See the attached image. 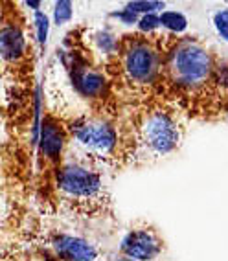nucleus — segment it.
<instances>
[{
    "mask_svg": "<svg viewBox=\"0 0 228 261\" xmlns=\"http://www.w3.org/2000/svg\"><path fill=\"white\" fill-rule=\"evenodd\" d=\"M168 68L173 83L188 90L208 83L215 72L212 54L193 41L179 42L169 56Z\"/></svg>",
    "mask_w": 228,
    "mask_h": 261,
    "instance_id": "f257e3e1",
    "label": "nucleus"
},
{
    "mask_svg": "<svg viewBox=\"0 0 228 261\" xmlns=\"http://www.w3.org/2000/svg\"><path fill=\"white\" fill-rule=\"evenodd\" d=\"M57 188L63 195L75 202L98 201L103 184L98 171L80 162H66L57 171Z\"/></svg>",
    "mask_w": 228,
    "mask_h": 261,
    "instance_id": "f03ea898",
    "label": "nucleus"
},
{
    "mask_svg": "<svg viewBox=\"0 0 228 261\" xmlns=\"http://www.w3.org/2000/svg\"><path fill=\"white\" fill-rule=\"evenodd\" d=\"M142 144L155 154H168L177 149L181 140V129L171 112L151 111L145 114L140 125Z\"/></svg>",
    "mask_w": 228,
    "mask_h": 261,
    "instance_id": "7ed1b4c3",
    "label": "nucleus"
},
{
    "mask_svg": "<svg viewBox=\"0 0 228 261\" xmlns=\"http://www.w3.org/2000/svg\"><path fill=\"white\" fill-rule=\"evenodd\" d=\"M123 70L136 85L155 83L160 72V56L147 41H131L123 50Z\"/></svg>",
    "mask_w": 228,
    "mask_h": 261,
    "instance_id": "20e7f679",
    "label": "nucleus"
},
{
    "mask_svg": "<svg viewBox=\"0 0 228 261\" xmlns=\"http://www.w3.org/2000/svg\"><path fill=\"white\" fill-rule=\"evenodd\" d=\"M74 138L87 151L99 156L111 154L118 145V133L114 125L103 120H90L75 125Z\"/></svg>",
    "mask_w": 228,
    "mask_h": 261,
    "instance_id": "39448f33",
    "label": "nucleus"
},
{
    "mask_svg": "<svg viewBox=\"0 0 228 261\" xmlns=\"http://www.w3.org/2000/svg\"><path fill=\"white\" fill-rule=\"evenodd\" d=\"M164 243L151 228H133L121 239V256L133 261H153L162 254Z\"/></svg>",
    "mask_w": 228,
    "mask_h": 261,
    "instance_id": "423d86ee",
    "label": "nucleus"
},
{
    "mask_svg": "<svg viewBox=\"0 0 228 261\" xmlns=\"http://www.w3.org/2000/svg\"><path fill=\"white\" fill-rule=\"evenodd\" d=\"M52 248L61 261H96L98 250L92 243L78 236L57 233L52 239Z\"/></svg>",
    "mask_w": 228,
    "mask_h": 261,
    "instance_id": "0eeeda50",
    "label": "nucleus"
},
{
    "mask_svg": "<svg viewBox=\"0 0 228 261\" xmlns=\"http://www.w3.org/2000/svg\"><path fill=\"white\" fill-rule=\"evenodd\" d=\"M70 77L75 90L83 96V98L98 99L103 98L107 92V80L105 75L99 72L87 68L83 65H72L70 66Z\"/></svg>",
    "mask_w": 228,
    "mask_h": 261,
    "instance_id": "6e6552de",
    "label": "nucleus"
},
{
    "mask_svg": "<svg viewBox=\"0 0 228 261\" xmlns=\"http://www.w3.org/2000/svg\"><path fill=\"white\" fill-rule=\"evenodd\" d=\"M66 135L65 129L54 118H44L39 135V147L46 160H57L65 149Z\"/></svg>",
    "mask_w": 228,
    "mask_h": 261,
    "instance_id": "1a4fd4ad",
    "label": "nucleus"
},
{
    "mask_svg": "<svg viewBox=\"0 0 228 261\" xmlns=\"http://www.w3.org/2000/svg\"><path fill=\"white\" fill-rule=\"evenodd\" d=\"M26 51V37L20 26L15 22L4 20L2 32H0V54L6 63H17L24 57Z\"/></svg>",
    "mask_w": 228,
    "mask_h": 261,
    "instance_id": "9d476101",
    "label": "nucleus"
},
{
    "mask_svg": "<svg viewBox=\"0 0 228 261\" xmlns=\"http://www.w3.org/2000/svg\"><path fill=\"white\" fill-rule=\"evenodd\" d=\"M160 24H162V28L169 30L173 33H182L188 28V19L186 15L181 13V11L166 10L160 13Z\"/></svg>",
    "mask_w": 228,
    "mask_h": 261,
    "instance_id": "9b49d317",
    "label": "nucleus"
},
{
    "mask_svg": "<svg viewBox=\"0 0 228 261\" xmlns=\"http://www.w3.org/2000/svg\"><path fill=\"white\" fill-rule=\"evenodd\" d=\"M125 8L133 11V13H136L138 17H144V15L162 13L166 4L164 2H157V0H135V2H127Z\"/></svg>",
    "mask_w": 228,
    "mask_h": 261,
    "instance_id": "f8f14e48",
    "label": "nucleus"
},
{
    "mask_svg": "<svg viewBox=\"0 0 228 261\" xmlns=\"http://www.w3.org/2000/svg\"><path fill=\"white\" fill-rule=\"evenodd\" d=\"M33 26H35V37H37L39 46L44 48L46 46V41H48V33H50V19H48L46 13H35L33 17Z\"/></svg>",
    "mask_w": 228,
    "mask_h": 261,
    "instance_id": "ddd939ff",
    "label": "nucleus"
},
{
    "mask_svg": "<svg viewBox=\"0 0 228 261\" xmlns=\"http://www.w3.org/2000/svg\"><path fill=\"white\" fill-rule=\"evenodd\" d=\"M74 17V4L68 0H59L54 6V24L56 26H63V24L70 22Z\"/></svg>",
    "mask_w": 228,
    "mask_h": 261,
    "instance_id": "4468645a",
    "label": "nucleus"
},
{
    "mask_svg": "<svg viewBox=\"0 0 228 261\" xmlns=\"http://www.w3.org/2000/svg\"><path fill=\"white\" fill-rule=\"evenodd\" d=\"M212 22H214V28L219 37L223 39L224 42H228V10L215 11Z\"/></svg>",
    "mask_w": 228,
    "mask_h": 261,
    "instance_id": "2eb2a0df",
    "label": "nucleus"
},
{
    "mask_svg": "<svg viewBox=\"0 0 228 261\" xmlns=\"http://www.w3.org/2000/svg\"><path fill=\"white\" fill-rule=\"evenodd\" d=\"M138 30L144 33H151L155 30H159L162 24H160V13H153V15H144V17H140L138 20Z\"/></svg>",
    "mask_w": 228,
    "mask_h": 261,
    "instance_id": "dca6fc26",
    "label": "nucleus"
},
{
    "mask_svg": "<svg viewBox=\"0 0 228 261\" xmlns=\"http://www.w3.org/2000/svg\"><path fill=\"white\" fill-rule=\"evenodd\" d=\"M98 44H99V48H102L105 54H111L114 48H116V39L112 37L111 33H107V32H102V33H98Z\"/></svg>",
    "mask_w": 228,
    "mask_h": 261,
    "instance_id": "f3484780",
    "label": "nucleus"
},
{
    "mask_svg": "<svg viewBox=\"0 0 228 261\" xmlns=\"http://www.w3.org/2000/svg\"><path fill=\"white\" fill-rule=\"evenodd\" d=\"M111 17L118 19L121 24H138V20H140L138 15L133 13V11L127 10V8H123V10H120V11H114V13H111Z\"/></svg>",
    "mask_w": 228,
    "mask_h": 261,
    "instance_id": "a211bd4d",
    "label": "nucleus"
},
{
    "mask_svg": "<svg viewBox=\"0 0 228 261\" xmlns=\"http://www.w3.org/2000/svg\"><path fill=\"white\" fill-rule=\"evenodd\" d=\"M26 6H28V8H32L35 13H39V11H41V8H42V2H26Z\"/></svg>",
    "mask_w": 228,
    "mask_h": 261,
    "instance_id": "6ab92c4d",
    "label": "nucleus"
},
{
    "mask_svg": "<svg viewBox=\"0 0 228 261\" xmlns=\"http://www.w3.org/2000/svg\"><path fill=\"white\" fill-rule=\"evenodd\" d=\"M116 261H133V259H127V257H123V256H121L120 259H116Z\"/></svg>",
    "mask_w": 228,
    "mask_h": 261,
    "instance_id": "aec40b11",
    "label": "nucleus"
},
{
    "mask_svg": "<svg viewBox=\"0 0 228 261\" xmlns=\"http://www.w3.org/2000/svg\"><path fill=\"white\" fill-rule=\"evenodd\" d=\"M224 114H226V118H228V103H226V107H224Z\"/></svg>",
    "mask_w": 228,
    "mask_h": 261,
    "instance_id": "412c9836",
    "label": "nucleus"
}]
</instances>
